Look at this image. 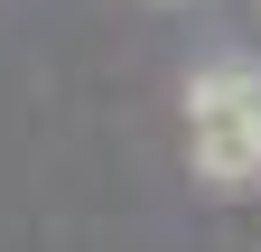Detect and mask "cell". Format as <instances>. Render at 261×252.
<instances>
[{
  "instance_id": "obj_1",
  "label": "cell",
  "mask_w": 261,
  "mask_h": 252,
  "mask_svg": "<svg viewBox=\"0 0 261 252\" xmlns=\"http://www.w3.org/2000/svg\"><path fill=\"white\" fill-rule=\"evenodd\" d=\"M187 159L205 187L261 178V66H205L187 84Z\"/></svg>"
}]
</instances>
